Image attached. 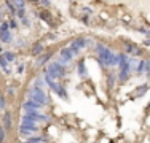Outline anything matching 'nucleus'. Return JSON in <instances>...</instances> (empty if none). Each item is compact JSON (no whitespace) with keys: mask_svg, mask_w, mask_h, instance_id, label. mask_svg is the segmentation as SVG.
I'll list each match as a JSON object with an SVG mask.
<instances>
[{"mask_svg":"<svg viewBox=\"0 0 150 143\" xmlns=\"http://www.w3.org/2000/svg\"><path fill=\"white\" fill-rule=\"evenodd\" d=\"M53 57V53H43V54L37 56V59H35V67H46V64L51 60Z\"/></svg>","mask_w":150,"mask_h":143,"instance_id":"f8f14e48","label":"nucleus"},{"mask_svg":"<svg viewBox=\"0 0 150 143\" xmlns=\"http://www.w3.org/2000/svg\"><path fill=\"white\" fill-rule=\"evenodd\" d=\"M5 110H6V99L2 94L0 95V111H5Z\"/></svg>","mask_w":150,"mask_h":143,"instance_id":"c85d7f7f","label":"nucleus"},{"mask_svg":"<svg viewBox=\"0 0 150 143\" xmlns=\"http://www.w3.org/2000/svg\"><path fill=\"white\" fill-rule=\"evenodd\" d=\"M0 70H2L3 73H6V75L11 73V69H10V62H8V60H6L2 54H0Z\"/></svg>","mask_w":150,"mask_h":143,"instance_id":"a211bd4d","label":"nucleus"},{"mask_svg":"<svg viewBox=\"0 0 150 143\" xmlns=\"http://www.w3.org/2000/svg\"><path fill=\"white\" fill-rule=\"evenodd\" d=\"M125 53H126L128 56H131V57H139V56H142L141 46H139L137 43L129 41V40L125 41Z\"/></svg>","mask_w":150,"mask_h":143,"instance_id":"0eeeda50","label":"nucleus"},{"mask_svg":"<svg viewBox=\"0 0 150 143\" xmlns=\"http://www.w3.org/2000/svg\"><path fill=\"white\" fill-rule=\"evenodd\" d=\"M94 49H96V54H98V62L101 65V69L118 67V56L109 46H105L104 43H96Z\"/></svg>","mask_w":150,"mask_h":143,"instance_id":"f257e3e1","label":"nucleus"},{"mask_svg":"<svg viewBox=\"0 0 150 143\" xmlns=\"http://www.w3.org/2000/svg\"><path fill=\"white\" fill-rule=\"evenodd\" d=\"M5 5H6V10H8L10 13H11V18H13V16H16V11H18V10L15 8V5H13V3L10 2V0H6Z\"/></svg>","mask_w":150,"mask_h":143,"instance_id":"393cba45","label":"nucleus"},{"mask_svg":"<svg viewBox=\"0 0 150 143\" xmlns=\"http://www.w3.org/2000/svg\"><path fill=\"white\" fill-rule=\"evenodd\" d=\"M74 54H72V51H70V48L69 46H66V48H62L59 51V62L62 64V65H67V64L70 62V60L74 59Z\"/></svg>","mask_w":150,"mask_h":143,"instance_id":"9d476101","label":"nucleus"},{"mask_svg":"<svg viewBox=\"0 0 150 143\" xmlns=\"http://www.w3.org/2000/svg\"><path fill=\"white\" fill-rule=\"evenodd\" d=\"M21 143H30L29 140H24V142H21Z\"/></svg>","mask_w":150,"mask_h":143,"instance_id":"37998d69","label":"nucleus"},{"mask_svg":"<svg viewBox=\"0 0 150 143\" xmlns=\"http://www.w3.org/2000/svg\"><path fill=\"white\" fill-rule=\"evenodd\" d=\"M117 81H118V76H117L113 72H109V73H107V88L113 89L115 84H117Z\"/></svg>","mask_w":150,"mask_h":143,"instance_id":"dca6fc26","label":"nucleus"},{"mask_svg":"<svg viewBox=\"0 0 150 143\" xmlns=\"http://www.w3.org/2000/svg\"><path fill=\"white\" fill-rule=\"evenodd\" d=\"M77 73L78 76H86V67H85V59H80L77 62Z\"/></svg>","mask_w":150,"mask_h":143,"instance_id":"aec40b11","label":"nucleus"},{"mask_svg":"<svg viewBox=\"0 0 150 143\" xmlns=\"http://www.w3.org/2000/svg\"><path fill=\"white\" fill-rule=\"evenodd\" d=\"M35 16H37L38 19L45 21L46 24H51V26H53V18H51V13H50L48 10H43V11H38V13H35Z\"/></svg>","mask_w":150,"mask_h":143,"instance_id":"4468645a","label":"nucleus"},{"mask_svg":"<svg viewBox=\"0 0 150 143\" xmlns=\"http://www.w3.org/2000/svg\"><path fill=\"white\" fill-rule=\"evenodd\" d=\"M142 46H150V38H147V40L142 41Z\"/></svg>","mask_w":150,"mask_h":143,"instance_id":"58836bf2","label":"nucleus"},{"mask_svg":"<svg viewBox=\"0 0 150 143\" xmlns=\"http://www.w3.org/2000/svg\"><path fill=\"white\" fill-rule=\"evenodd\" d=\"M145 64H147V59H141L137 62V65H136L134 69V73L136 75H144L145 73Z\"/></svg>","mask_w":150,"mask_h":143,"instance_id":"6ab92c4d","label":"nucleus"},{"mask_svg":"<svg viewBox=\"0 0 150 143\" xmlns=\"http://www.w3.org/2000/svg\"><path fill=\"white\" fill-rule=\"evenodd\" d=\"M26 97L29 100L37 102L38 105H42L43 108L48 105V102H50V99H48V95H46L45 89H38V88H30L29 91L26 92Z\"/></svg>","mask_w":150,"mask_h":143,"instance_id":"20e7f679","label":"nucleus"},{"mask_svg":"<svg viewBox=\"0 0 150 143\" xmlns=\"http://www.w3.org/2000/svg\"><path fill=\"white\" fill-rule=\"evenodd\" d=\"M3 57H5L6 60H8L10 64H13V62H16V59H18V54L15 51H3Z\"/></svg>","mask_w":150,"mask_h":143,"instance_id":"412c9836","label":"nucleus"},{"mask_svg":"<svg viewBox=\"0 0 150 143\" xmlns=\"http://www.w3.org/2000/svg\"><path fill=\"white\" fill-rule=\"evenodd\" d=\"M136 30H137L139 34L145 35V37H150V29H147V27H139V29H136Z\"/></svg>","mask_w":150,"mask_h":143,"instance_id":"c756f323","label":"nucleus"},{"mask_svg":"<svg viewBox=\"0 0 150 143\" xmlns=\"http://www.w3.org/2000/svg\"><path fill=\"white\" fill-rule=\"evenodd\" d=\"M0 54H3V48H2V41H0Z\"/></svg>","mask_w":150,"mask_h":143,"instance_id":"a19ab883","label":"nucleus"},{"mask_svg":"<svg viewBox=\"0 0 150 143\" xmlns=\"http://www.w3.org/2000/svg\"><path fill=\"white\" fill-rule=\"evenodd\" d=\"M10 2L15 5L16 10H21V8H26V2H27V0H10Z\"/></svg>","mask_w":150,"mask_h":143,"instance_id":"b1692460","label":"nucleus"},{"mask_svg":"<svg viewBox=\"0 0 150 143\" xmlns=\"http://www.w3.org/2000/svg\"><path fill=\"white\" fill-rule=\"evenodd\" d=\"M147 108H149V110H150V102H149V105H147Z\"/></svg>","mask_w":150,"mask_h":143,"instance_id":"c03bdc74","label":"nucleus"},{"mask_svg":"<svg viewBox=\"0 0 150 143\" xmlns=\"http://www.w3.org/2000/svg\"><path fill=\"white\" fill-rule=\"evenodd\" d=\"M2 126H3V129H5L6 132L11 130V127H13V114H11V111H10V110H5V111H3Z\"/></svg>","mask_w":150,"mask_h":143,"instance_id":"9b49d317","label":"nucleus"},{"mask_svg":"<svg viewBox=\"0 0 150 143\" xmlns=\"http://www.w3.org/2000/svg\"><path fill=\"white\" fill-rule=\"evenodd\" d=\"M149 89H150V86H149L147 83H144V84L137 86V88L134 89V95H133V97H144V95L147 94Z\"/></svg>","mask_w":150,"mask_h":143,"instance_id":"2eb2a0df","label":"nucleus"},{"mask_svg":"<svg viewBox=\"0 0 150 143\" xmlns=\"http://www.w3.org/2000/svg\"><path fill=\"white\" fill-rule=\"evenodd\" d=\"M145 75L147 78H150V59H147V64H145Z\"/></svg>","mask_w":150,"mask_h":143,"instance_id":"c9c22d12","label":"nucleus"},{"mask_svg":"<svg viewBox=\"0 0 150 143\" xmlns=\"http://www.w3.org/2000/svg\"><path fill=\"white\" fill-rule=\"evenodd\" d=\"M81 11H83L85 14H93V10L90 8V6H83V8H81Z\"/></svg>","mask_w":150,"mask_h":143,"instance_id":"4c0bfd02","label":"nucleus"},{"mask_svg":"<svg viewBox=\"0 0 150 143\" xmlns=\"http://www.w3.org/2000/svg\"><path fill=\"white\" fill-rule=\"evenodd\" d=\"M43 73H48L53 80H62V78L67 76V67L62 65L59 60H53V62L46 64Z\"/></svg>","mask_w":150,"mask_h":143,"instance_id":"f03ea898","label":"nucleus"},{"mask_svg":"<svg viewBox=\"0 0 150 143\" xmlns=\"http://www.w3.org/2000/svg\"><path fill=\"white\" fill-rule=\"evenodd\" d=\"M45 53V45L42 41H37V43H34L32 45V48H30V54L32 56H40V54H43Z\"/></svg>","mask_w":150,"mask_h":143,"instance_id":"ddd939ff","label":"nucleus"},{"mask_svg":"<svg viewBox=\"0 0 150 143\" xmlns=\"http://www.w3.org/2000/svg\"><path fill=\"white\" fill-rule=\"evenodd\" d=\"M118 81H121V83H125V81H128L129 80V75H131V72H133V67H131V62L129 60H126V62H123V64H120L118 65Z\"/></svg>","mask_w":150,"mask_h":143,"instance_id":"423d86ee","label":"nucleus"},{"mask_svg":"<svg viewBox=\"0 0 150 143\" xmlns=\"http://www.w3.org/2000/svg\"><path fill=\"white\" fill-rule=\"evenodd\" d=\"M2 22H3V14L0 13V24H2Z\"/></svg>","mask_w":150,"mask_h":143,"instance_id":"79ce46f5","label":"nucleus"},{"mask_svg":"<svg viewBox=\"0 0 150 143\" xmlns=\"http://www.w3.org/2000/svg\"><path fill=\"white\" fill-rule=\"evenodd\" d=\"M6 94H8L10 97H15V94H16V89H15V88H8V89H6Z\"/></svg>","mask_w":150,"mask_h":143,"instance_id":"f704fd0d","label":"nucleus"},{"mask_svg":"<svg viewBox=\"0 0 150 143\" xmlns=\"http://www.w3.org/2000/svg\"><path fill=\"white\" fill-rule=\"evenodd\" d=\"M16 72L18 73H24V72H26V64H19V65H18V69H16Z\"/></svg>","mask_w":150,"mask_h":143,"instance_id":"473e14b6","label":"nucleus"},{"mask_svg":"<svg viewBox=\"0 0 150 143\" xmlns=\"http://www.w3.org/2000/svg\"><path fill=\"white\" fill-rule=\"evenodd\" d=\"M30 143H46V137H42V135H32L30 138H27Z\"/></svg>","mask_w":150,"mask_h":143,"instance_id":"4be33fe9","label":"nucleus"},{"mask_svg":"<svg viewBox=\"0 0 150 143\" xmlns=\"http://www.w3.org/2000/svg\"><path fill=\"white\" fill-rule=\"evenodd\" d=\"M27 16V11H26V8H21V10H18L16 11V19H24V18Z\"/></svg>","mask_w":150,"mask_h":143,"instance_id":"bb28decb","label":"nucleus"},{"mask_svg":"<svg viewBox=\"0 0 150 143\" xmlns=\"http://www.w3.org/2000/svg\"><path fill=\"white\" fill-rule=\"evenodd\" d=\"M38 130H40L38 124H29V123H21L19 127H18L19 135H21V137H24L26 140H27V138H30L32 135H37Z\"/></svg>","mask_w":150,"mask_h":143,"instance_id":"39448f33","label":"nucleus"},{"mask_svg":"<svg viewBox=\"0 0 150 143\" xmlns=\"http://www.w3.org/2000/svg\"><path fill=\"white\" fill-rule=\"evenodd\" d=\"M32 88L45 89V88H46V83H45V80H43V78H35V80H34V86H32Z\"/></svg>","mask_w":150,"mask_h":143,"instance_id":"5701e85b","label":"nucleus"},{"mask_svg":"<svg viewBox=\"0 0 150 143\" xmlns=\"http://www.w3.org/2000/svg\"><path fill=\"white\" fill-rule=\"evenodd\" d=\"M21 24H23V26H26V27H30V19L26 16L24 19H21Z\"/></svg>","mask_w":150,"mask_h":143,"instance_id":"72a5a7b5","label":"nucleus"},{"mask_svg":"<svg viewBox=\"0 0 150 143\" xmlns=\"http://www.w3.org/2000/svg\"><path fill=\"white\" fill-rule=\"evenodd\" d=\"M21 108H23V111L24 113H32V111H40L43 107L42 105H38L37 102H34V100H29V99H26L23 102V105H21Z\"/></svg>","mask_w":150,"mask_h":143,"instance_id":"6e6552de","label":"nucleus"},{"mask_svg":"<svg viewBox=\"0 0 150 143\" xmlns=\"http://www.w3.org/2000/svg\"><path fill=\"white\" fill-rule=\"evenodd\" d=\"M81 22H83L85 26H88V24H90V18H88L86 14H83V16H81Z\"/></svg>","mask_w":150,"mask_h":143,"instance_id":"e433bc0d","label":"nucleus"},{"mask_svg":"<svg viewBox=\"0 0 150 143\" xmlns=\"http://www.w3.org/2000/svg\"><path fill=\"white\" fill-rule=\"evenodd\" d=\"M38 5H42L45 10H50V8H51V2H50V0H40V3H38Z\"/></svg>","mask_w":150,"mask_h":143,"instance_id":"7c9ffc66","label":"nucleus"},{"mask_svg":"<svg viewBox=\"0 0 150 143\" xmlns=\"http://www.w3.org/2000/svg\"><path fill=\"white\" fill-rule=\"evenodd\" d=\"M10 30V26H8V21H3L2 24H0V34H5V32Z\"/></svg>","mask_w":150,"mask_h":143,"instance_id":"cd10ccee","label":"nucleus"},{"mask_svg":"<svg viewBox=\"0 0 150 143\" xmlns=\"http://www.w3.org/2000/svg\"><path fill=\"white\" fill-rule=\"evenodd\" d=\"M27 2H30L32 5H38V3H40V0H27Z\"/></svg>","mask_w":150,"mask_h":143,"instance_id":"ea45409f","label":"nucleus"},{"mask_svg":"<svg viewBox=\"0 0 150 143\" xmlns=\"http://www.w3.org/2000/svg\"><path fill=\"white\" fill-rule=\"evenodd\" d=\"M93 40L91 38H86V37H77V38H74L72 41H70V46H75L77 49H85L86 46H90V45H93L91 43Z\"/></svg>","mask_w":150,"mask_h":143,"instance_id":"1a4fd4ad","label":"nucleus"},{"mask_svg":"<svg viewBox=\"0 0 150 143\" xmlns=\"http://www.w3.org/2000/svg\"><path fill=\"white\" fill-rule=\"evenodd\" d=\"M43 80H45V83H46V88L51 89V92H54V94L58 95L59 99L66 100V102L69 100V92H67V89L64 88V86L61 84L59 81L53 80V78L50 76L48 73H43Z\"/></svg>","mask_w":150,"mask_h":143,"instance_id":"7ed1b4c3","label":"nucleus"},{"mask_svg":"<svg viewBox=\"0 0 150 143\" xmlns=\"http://www.w3.org/2000/svg\"><path fill=\"white\" fill-rule=\"evenodd\" d=\"M8 26H10V30H16V29L19 27V24H18V19H16V18H11V19H8Z\"/></svg>","mask_w":150,"mask_h":143,"instance_id":"a878e982","label":"nucleus"},{"mask_svg":"<svg viewBox=\"0 0 150 143\" xmlns=\"http://www.w3.org/2000/svg\"><path fill=\"white\" fill-rule=\"evenodd\" d=\"M6 138V130L3 129V126H0V143H3Z\"/></svg>","mask_w":150,"mask_h":143,"instance_id":"2f4dec72","label":"nucleus"},{"mask_svg":"<svg viewBox=\"0 0 150 143\" xmlns=\"http://www.w3.org/2000/svg\"><path fill=\"white\" fill-rule=\"evenodd\" d=\"M13 40H15V37H13V32H11V30L5 32V34H0V41H2V45L13 43Z\"/></svg>","mask_w":150,"mask_h":143,"instance_id":"f3484780","label":"nucleus"}]
</instances>
